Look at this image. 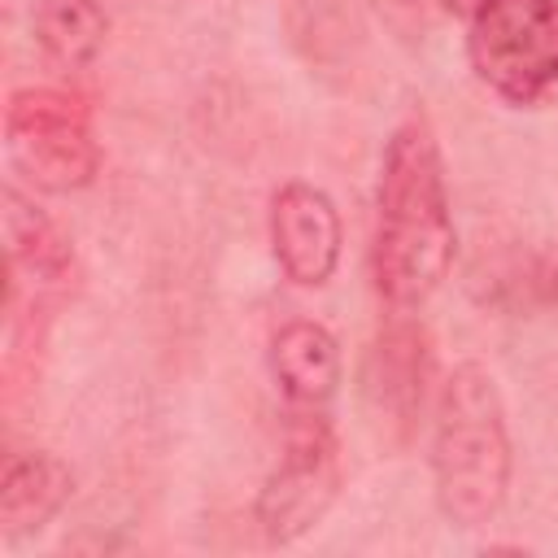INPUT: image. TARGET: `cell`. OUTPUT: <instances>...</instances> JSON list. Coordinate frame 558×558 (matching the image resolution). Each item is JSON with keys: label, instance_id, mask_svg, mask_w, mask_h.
Wrapping results in <instances>:
<instances>
[{"label": "cell", "instance_id": "cell-10", "mask_svg": "<svg viewBox=\"0 0 558 558\" xmlns=\"http://www.w3.org/2000/svg\"><path fill=\"white\" fill-rule=\"evenodd\" d=\"M427 371H432V353L418 327H392L379 336V344L371 349V366H366V397L375 405V414L392 427H414L423 401H427Z\"/></svg>", "mask_w": 558, "mask_h": 558}, {"label": "cell", "instance_id": "cell-6", "mask_svg": "<svg viewBox=\"0 0 558 558\" xmlns=\"http://www.w3.org/2000/svg\"><path fill=\"white\" fill-rule=\"evenodd\" d=\"M340 214L323 187L292 179L270 196V248L292 283L323 288L340 266Z\"/></svg>", "mask_w": 558, "mask_h": 558}, {"label": "cell", "instance_id": "cell-1", "mask_svg": "<svg viewBox=\"0 0 558 558\" xmlns=\"http://www.w3.org/2000/svg\"><path fill=\"white\" fill-rule=\"evenodd\" d=\"M458 231L445 187L440 144L427 118H405L379 166L371 275L392 310H418L453 266Z\"/></svg>", "mask_w": 558, "mask_h": 558}, {"label": "cell", "instance_id": "cell-5", "mask_svg": "<svg viewBox=\"0 0 558 558\" xmlns=\"http://www.w3.org/2000/svg\"><path fill=\"white\" fill-rule=\"evenodd\" d=\"M340 493V445L327 410H288L283 453L257 493V527L270 545H292L323 523Z\"/></svg>", "mask_w": 558, "mask_h": 558}, {"label": "cell", "instance_id": "cell-4", "mask_svg": "<svg viewBox=\"0 0 558 558\" xmlns=\"http://www.w3.org/2000/svg\"><path fill=\"white\" fill-rule=\"evenodd\" d=\"M4 153L39 192H78L100 170L92 109L65 87H17L9 96Z\"/></svg>", "mask_w": 558, "mask_h": 558}, {"label": "cell", "instance_id": "cell-8", "mask_svg": "<svg viewBox=\"0 0 558 558\" xmlns=\"http://www.w3.org/2000/svg\"><path fill=\"white\" fill-rule=\"evenodd\" d=\"M270 375L288 410H327L340 388V344L314 318H292L270 340Z\"/></svg>", "mask_w": 558, "mask_h": 558}, {"label": "cell", "instance_id": "cell-12", "mask_svg": "<svg viewBox=\"0 0 558 558\" xmlns=\"http://www.w3.org/2000/svg\"><path fill=\"white\" fill-rule=\"evenodd\" d=\"M445 13H453V17H471L475 9H480V0H436Z\"/></svg>", "mask_w": 558, "mask_h": 558}, {"label": "cell", "instance_id": "cell-11", "mask_svg": "<svg viewBox=\"0 0 558 558\" xmlns=\"http://www.w3.org/2000/svg\"><path fill=\"white\" fill-rule=\"evenodd\" d=\"M109 35V17L100 0H39L35 4V39L48 61L61 70H83L100 57Z\"/></svg>", "mask_w": 558, "mask_h": 558}, {"label": "cell", "instance_id": "cell-3", "mask_svg": "<svg viewBox=\"0 0 558 558\" xmlns=\"http://www.w3.org/2000/svg\"><path fill=\"white\" fill-rule=\"evenodd\" d=\"M466 57L506 105H541L558 92V0H480L466 17Z\"/></svg>", "mask_w": 558, "mask_h": 558}, {"label": "cell", "instance_id": "cell-2", "mask_svg": "<svg viewBox=\"0 0 558 558\" xmlns=\"http://www.w3.org/2000/svg\"><path fill=\"white\" fill-rule=\"evenodd\" d=\"M510 427L497 379L480 362H458L432 401V488L458 527H488L510 497Z\"/></svg>", "mask_w": 558, "mask_h": 558}, {"label": "cell", "instance_id": "cell-7", "mask_svg": "<svg viewBox=\"0 0 558 558\" xmlns=\"http://www.w3.org/2000/svg\"><path fill=\"white\" fill-rule=\"evenodd\" d=\"M4 253H9V288L31 283L35 292H61L74 279V244L70 235L22 192L4 187L0 196Z\"/></svg>", "mask_w": 558, "mask_h": 558}, {"label": "cell", "instance_id": "cell-9", "mask_svg": "<svg viewBox=\"0 0 558 558\" xmlns=\"http://www.w3.org/2000/svg\"><path fill=\"white\" fill-rule=\"evenodd\" d=\"M74 497V471L48 449L13 453L0 475V536L26 541L44 532Z\"/></svg>", "mask_w": 558, "mask_h": 558}]
</instances>
